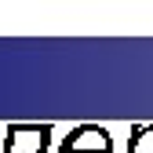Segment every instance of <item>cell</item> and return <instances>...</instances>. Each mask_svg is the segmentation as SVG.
I'll list each match as a JSON object with an SVG mask.
<instances>
[{"label": "cell", "mask_w": 153, "mask_h": 153, "mask_svg": "<svg viewBox=\"0 0 153 153\" xmlns=\"http://www.w3.org/2000/svg\"><path fill=\"white\" fill-rule=\"evenodd\" d=\"M0 153H51V124H7Z\"/></svg>", "instance_id": "obj_1"}, {"label": "cell", "mask_w": 153, "mask_h": 153, "mask_svg": "<svg viewBox=\"0 0 153 153\" xmlns=\"http://www.w3.org/2000/svg\"><path fill=\"white\" fill-rule=\"evenodd\" d=\"M62 153H113V135L102 124H76L59 142Z\"/></svg>", "instance_id": "obj_2"}, {"label": "cell", "mask_w": 153, "mask_h": 153, "mask_svg": "<svg viewBox=\"0 0 153 153\" xmlns=\"http://www.w3.org/2000/svg\"><path fill=\"white\" fill-rule=\"evenodd\" d=\"M59 153H62V149H59Z\"/></svg>", "instance_id": "obj_4"}, {"label": "cell", "mask_w": 153, "mask_h": 153, "mask_svg": "<svg viewBox=\"0 0 153 153\" xmlns=\"http://www.w3.org/2000/svg\"><path fill=\"white\" fill-rule=\"evenodd\" d=\"M124 153H153V124H135Z\"/></svg>", "instance_id": "obj_3"}]
</instances>
